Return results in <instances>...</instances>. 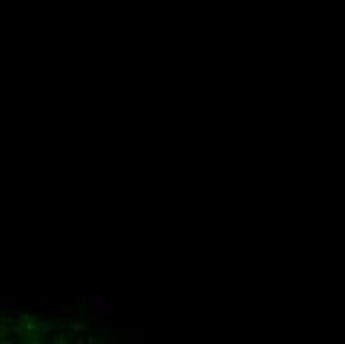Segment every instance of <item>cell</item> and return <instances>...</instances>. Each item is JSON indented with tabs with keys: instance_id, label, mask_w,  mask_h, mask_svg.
<instances>
[{
	"instance_id": "6da1fadb",
	"label": "cell",
	"mask_w": 345,
	"mask_h": 344,
	"mask_svg": "<svg viewBox=\"0 0 345 344\" xmlns=\"http://www.w3.org/2000/svg\"><path fill=\"white\" fill-rule=\"evenodd\" d=\"M107 305H109V297H105V295L92 297V301H90V306H92L103 320L107 318Z\"/></svg>"
},
{
	"instance_id": "7a4b0ae2",
	"label": "cell",
	"mask_w": 345,
	"mask_h": 344,
	"mask_svg": "<svg viewBox=\"0 0 345 344\" xmlns=\"http://www.w3.org/2000/svg\"><path fill=\"white\" fill-rule=\"evenodd\" d=\"M36 326H38V332H40V334H48L52 328L62 326V320H58V318H52V320H48V318H40V320L36 322Z\"/></svg>"
},
{
	"instance_id": "3957f363",
	"label": "cell",
	"mask_w": 345,
	"mask_h": 344,
	"mask_svg": "<svg viewBox=\"0 0 345 344\" xmlns=\"http://www.w3.org/2000/svg\"><path fill=\"white\" fill-rule=\"evenodd\" d=\"M70 328L74 332H86L88 330V322L86 320H76V322H70Z\"/></svg>"
},
{
	"instance_id": "277c9868",
	"label": "cell",
	"mask_w": 345,
	"mask_h": 344,
	"mask_svg": "<svg viewBox=\"0 0 345 344\" xmlns=\"http://www.w3.org/2000/svg\"><path fill=\"white\" fill-rule=\"evenodd\" d=\"M60 310L63 314H74L76 312V303H60Z\"/></svg>"
},
{
	"instance_id": "5b68a950",
	"label": "cell",
	"mask_w": 345,
	"mask_h": 344,
	"mask_svg": "<svg viewBox=\"0 0 345 344\" xmlns=\"http://www.w3.org/2000/svg\"><path fill=\"white\" fill-rule=\"evenodd\" d=\"M52 342L54 344H67V336L65 334H56V336H52Z\"/></svg>"
},
{
	"instance_id": "8992f818",
	"label": "cell",
	"mask_w": 345,
	"mask_h": 344,
	"mask_svg": "<svg viewBox=\"0 0 345 344\" xmlns=\"http://www.w3.org/2000/svg\"><path fill=\"white\" fill-rule=\"evenodd\" d=\"M90 301H92V297H80V305L84 306V308H90Z\"/></svg>"
},
{
	"instance_id": "52a82bcc",
	"label": "cell",
	"mask_w": 345,
	"mask_h": 344,
	"mask_svg": "<svg viewBox=\"0 0 345 344\" xmlns=\"http://www.w3.org/2000/svg\"><path fill=\"white\" fill-rule=\"evenodd\" d=\"M14 318L12 316H4V314H0V324H12Z\"/></svg>"
},
{
	"instance_id": "ba28073f",
	"label": "cell",
	"mask_w": 345,
	"mask_h": 344,
	"mask_svg": "<svg viewBox=\"0 0 345 344\" xmlns=\"http://www.w3.org/2000/svg\"><path fill=\"white\" fill-rule=\"evenodd\" d=\"M88 342H90V344H101L103 340H101V338H95L94 334H90V336H88Z\"/></svg>"
},
{
	"instance_id": "9c48e42d",
	"label": "cell",
	"mask_w": 345,
	"mask_h": 344,
	"mask_svg": "<svg viewBox=\"0 0 345 344\" xmlns=\"http://www.w3.org/2000/svg\"><path fill=\"white\" fill-rule=\"evenodd\" d=\"M0 342H2V344H14V340H12V338H4V336L0 338Z\"/></svg>"
},
{
	"instance_id": "30bf717a",
	"label": "cell",
	"mask_w": 345,
	"mask_h": 344,
	"mask_svg": "<svg viewBox=\"0 0 345 344\" xmlns=\"http://www.w3.org/2000/svg\"><path fill=\"white\" fill-rule=\"evenodd\" d=\"M18 316H20V320H24V322H26V320H32L30 314H20V312H18Z\"/></svg>"
},
{
	"instance_id": "8fae6325",
	"label": "cell",
	"mask_w": 345,
	"mask_h": 344,
	"mask_svg": "<svg viewBox=\"0 0 345 344\" xmlns=\"http://www.w3.org/2000/svg\"><path fill=\"white\" fill-rule=\"evenodd\" d=\"M10 301H12L10 297H0V303H10Z\"/></svg>"
}]
</instances>
